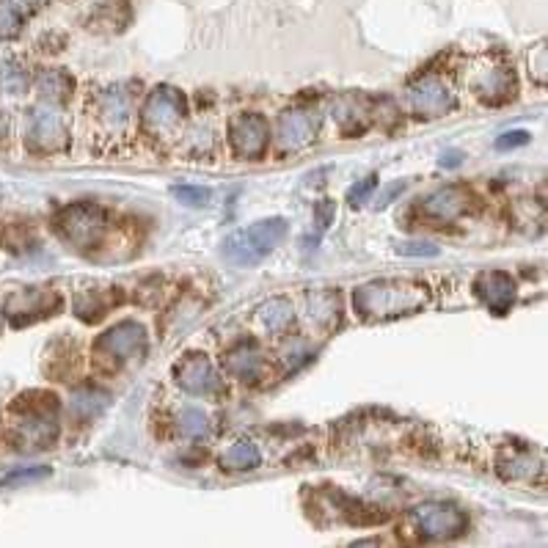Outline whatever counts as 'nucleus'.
Listing matches in <instances>:
<instances>
[{
  "label": "nucleus",
  "mask_w": 548,
  "mask_h": 548,
  "mask_svg": "<svg viewBox=\"0 0 548 548\" xmlns=\"http://www.w3.org/2000/svg\"><path fill=\"white\" fill-rule=\"evenodd\" d=\"M405 188H408V182H394V185H389V188L383 191V196H378V202H375V204H378V210H383L386 204H392L394 196H400Z\"/></svg>",
  "instance_id": "f704fd0d"
},
{
  "label": "nucleus",
  "mask_w": 548,
  "mask_h": 548,
  "mask_svg": "<svg viewBox=\"0 0 548 548\" xmlns=\"http://www.w3.org/2000/svg\"><path fill=\"white\" fill-rule=\"evenodd\" d=\"M146 328L135 320H122L113 328H108L105 334L97 336L94 342V356L108 364V370H119L122 364L141 358L146 353Z\"/></svg>",
  "instance_id": "6e6552de"
},
{
  "label": "nucleus",
  "mask_w": 548,
  "mask_h": 548,
  "mask_svg": "<svg viewBox=\"0 0 548 548\" xmlns=\"http://www.w3.org/2000/svg\"><path fill=\"white\" fill-rule=\"evenodd\" d=\"M50 474H53V471L47 469V466H25V469H14L0 480V488H23V485H31V482L47 480Z\"/></svg>",
  "instance_id": "cd10ccee"
},
{
  "label": "nucleus",
  "mask_w": 548,
  "mask_h": 548,
  "mask_svg": "<svg viewBox=\"0 0 548 548\" xmlns=\"http://www.w3.org/2000/svg\"><path fill=\"white\" fill-rule=\"evenodd\" d=\"M174 378L177 383L193 397H210L218 400L224 392V381L215 370V364L204 353H188V356L179 361L174 367Z\"/></svg>",
  "instance_id": "ddd939ff"
},
{
  "label": "nucleus",
  "mask_w": 548,
  "mask_h": 548,
  "mask_svg": "<svg viewBox=\"0 0 548 548\" xmlns=\"http://www.w3.org/2000/svg\"><path fill=\"white\" fill-rule=\"evenodd\" d=\"M23 31V12L14 0H0V42L14 39Z\"/></svg>",
  "instance_id": "bb28decb"
},
{
  "label": "nucleus",
  "mask_w": 548,
  "mask_h": 548,
  "mask_svg": "<svg viewBox=\"0 0 548 548\" xmlns=\"http://www.w3.org/2000/svg\"><path fill=\"white\" fill-rule=\"evenodd\" d=\"M105 405H108V394L97 392V389H83L72 397V414L78 416L80 422H89Z\"/></svg>",
  "instance_id": "393cba45"
},
{
  "label": "nucleus",
  "mask_w": 548,
  "mask_h": 548,
  "mask_svg": "<svg viewBox=\"0 0 548 548\" xmlns=\"http://www.w3.org/2000/svg\"><path fill=\"white\" fill-rule=\"evenodd\" d=\"M397 254H403V257H436L438 248L430 246V243H400Z\"/></svg>",
  "instance_id": "473e14b6"
},
{
  "label": "nucleus",
  "mask_w": 548,
  "mask_h": 548,
  "mask_svg": "<svg viewBox=\"0 0 548 548\" xmlns=\"http://www.w3.org/2000/svg\"><path fill=\"white\" fill-rule=\"evenodd\" d=\"M177 430H179V436H185V438L207 436V430H210L207 414L199 411V408H182L177 416Z\"/></svg>",
  "instance_id": "a878e982"
},
{
  "label": "nucleus",
  "mask_w": 548,
  "mask_h": 548,
  "mask_svg": "<svg viewBox=\"0 0 548 548\" xmlns=\"http://www.w3.org/2000/svg\"><path fill=\"white\" fill-rule=\"evenodd\" d=\"M441 166H444V168L460 166V152H447V155L441 157Z\"/></svg>",
  "instance_id": "c9c22d12"
},
{
  "label": "nucleus",
  "mask_w": 548,
  "mask_h": 548,
  "mask_svg": "<svg viewBox=\"0 0 548 548\" xmlns=\"http://www.w3.org/2000/svg\"><path fill=\"white\" fill-rule=\"evenodd\" d=\"M474 207H477V196L463 185H447L441 191L430 193L422 204L425 215L436 218V221H455V218L469 215Z\"/></svg>",
  "instance_id": "dca6fc26"
},
{
  "label": "nucleus",
  "mask_w": 548,
  "mask_h": 548,
  "mask_svg": "<svg viewBox=\"0 0 548 548\" xmlns=\"http://www.w3.org/2000/svg\"><path fill=\"white\" fill-rule=\"evenodd\" d=\"M353 306L361 320L386 323V320L422 312L427 306V287L408 279L370 281L353 292Z\"/></svg>",
  "instance_id": "f257e3e1"
},
{
  "label": "nucleus",
  "mask_w": 548,
  "mask_h": 548,
  "mask_svg": "<svg viewBox=\"0 0 548 548\" xmlns=\"http://www.w3.org/2000/svg\"><path fill=\"white\" fill-rule=\"evenodd\" d=\"M229 144L243 160H262L268 155L270 127L259 113H237L229 119Z\"/></svg>",
  "instance_id": "f8f14e48"
},
{
  "label": "nucleus",
  "mask_w": 548,
  "mask_h": 548,
  "mask_svg": "<svg viewBox=\"0 0 548 548\" xmlns=\"http://www.w3.org/2000/svg\"><path fill=\"white\" fill-rule=\"evenodd\" d=\"M336 218V204L334 199H320V202L314 204V221H317V229L325 232L328 226L334 224Z\"/></svg>",
  "instance_id": "7c9ffc66"
},
{
  "label": "nucleus",
  "mask_w": 548,
  "mask_h": 548,
  "mask_svg": "<svg viewBox=\"0 0 548 548\" xmlns=\"http://www.w3.org/2000/svg\"><path fill=\"white\" fill-rule=\"evenodd\" d=\"M0 331H3V312H0Z\"/></svg>",
  "instance_id": "58836bf2"
},
{
  "label": "nucleus",
  "mask_w": 548,
  "mask_h": 548,
  "mask_svg": "<svg viewBox=\"0 0 548 548\" xmlns=\"http://www.w3.org/2000/svg\"><path fill=\"white\" fill-rule=\"evenodd\" d=\"M284 237H287V221L284 218H265V221H257L248 229H240L235 235L226 237L224 254L229 262L251 268L268 257Z\"/></svg>",
  "instance_id": "7ed1b4c3"
},
{
  "label": "nucleus",
  "mask_w": 548,
  "mask_h": 548,
  "mask_svg": "<svg viewBox=\"0 0 548 548\" xmlns=\"http://www.w3.org/2000/svg\"><path fill=\"white\" fill-rule=\"evenodd\" d=\"M292 303L287 298H270L268 303H262L257 309L259 325L268 331V334H287L292 325Z\"/></svg>",
  "instance_id": "aec40b11"
},
{
  "label": "nucleus",
  "mask_w": 548,
  "mask_h": 548,
  "mask_svg": "<svg viewBox=\"0 0 548 548\" xmlns=\"http://www.w3.org/2000/svg\"><path fill=\"white\" fill-rule=\"evenodd\" d=\"M265 356H262V350H259L254 342H248V345L235 347L229 356H226V372L237 378V381L243 383H257L265 378Z\"/></svg>",
  "instance_id": "a211bd4d"
},
{
  "label": "nucleus",
  "mask_w": 548,
  "mask_h": 548,
  "mask_svg": "<svg viewBox=\"0 0 548 548\" xmlns=\"http://www.w3.org/2000/svg\"><path fill=\"white\" fill-rule=\"evenodd\" d=\"M174 199L185 207H207L210 204V188H199V185H174L171 188Z\"/></svg>",
  "instance_id": "c85d7f7f"
},
{
  "label": "nucleus",
  "mask_w": 548,
  "mask_h": 548,
  "mask_svg": "<svg viewBox=\"0 0 548 548\" xmlns=\"http://www.w3.org/2000/svg\"><path fill=\"white\" fill-rule=\"evenodd\" d=\"M69 144V130L61 113L39 105L28 111V122H25V146L36 152V155H53L61 152Z\"/></svg>",
  "instance_id": "9d476101"
},
{
  "label": "nucleus",
  "mask_w": 548,
  "mask_h": 548,
  "mask_svg": "<svg viewBox=\"0 0 548 548\" xmlns=\"http://www.w3.org/2000/svg\"><path fill=\"white\" fill-rule=\"evenodd\" d=\"M469 89L471 94L482 102V105H507L515 100V91H518V80L510 64L504 61H493V58H482L477 61L469 72Z\"/></svg>",
  "instance_id": "1a4fd4ad"
},
{
  "label": "nucleus",
  "mask_w": 548,
  "mask_h": 548,
  "mask_svg": "<svg viewBox=\"0 0 548 548\" xmlns=\"http://www.w3.org/2000/svg\"><path fill=\"white\" fill-rule=\"evenodd\" d=\"M529 75L535 83L546 86L548 80V58H546V45H537L535 53H529Z\"/></svg>",
  "instance_id": "c756f323"
},
{
  "label": "nucleus",
  "mask_w": 548,
  "mask_h": 548,
  "mask_svg": "<svg viewBox=\"0 0 548 548\" xmlns=\"http://www.w3.org/2000/svg\"><path fill=\"white\" fill-rule=\"evenodd\" d=\"M12 438L20 449H45L58 438V400L53 394L31 392L14 403Z\"/></svg>",
  "instance_id": "f03ea898"
},
{
  "label": "nucleus",
  "mask_w": 548,
  "mask_h": 548,
  "mask_svg": "<svg viewBox=\"0 0 548 548\" xmlns=\"http://www.w3.org/2000/svg\"><path fill=\"white\" fill-rule=\"evenodd\" d=\"M111 309V298L100 290H89L75 295V314L86 323H97Z\"/></svg>",
  "instance_id": "b1692460"
},
{
  "label": "nucleus",
  "mask_w": 548,
  "mask_h": 548,
  "mask_svg": "<svg viewBox=\"0 0 548 548\" xmlns=\"http://www.w3.org/2000/svg\"><path fill=\"white\" fill-rule=\"evenodd\" d=\"M524 144H529V133H524V130H513V133H504L496 138V149H499V152H504V149H515V146Z\"/></svg>",
  "instance_id": "72a5a7b5"
},
{
  "label": "nucleus",
  "mask_w": 548,
  "mask_h": 548,
  "mask_svg": "<svg viewBox=\"0 0 548 548\" xmlns=\"http://www.w3.org/2000/svg\"><path fill=\"white\" fill-rule=\"evenodd\" d=\"M23 3H28V6H36V3H39V0H23Z\"/></svg>",
  "instance_id": "4c0bfd02"
},
{
  "label": "nucleus",
  "mask_w": 548,
  "mask_h": 548,
  "mask_svg": "<svg viewBox=\"0 0 548 548\" xmlns=\"http://www.w3.org/2000/svg\"><path fill=\"white\" fill-rule=\"evenodd\" d=\"M56 229L69 246L78 251H94L111 229V215L102 210L100 204L80 202L64 207L56 218Z\"/></svg>",
  "instance_id": "20e7f679"
},
{
  "label": "nucleus",
  "mask_w": 548,
  "mask_h": 548,
  "mask_svg": "<svg viewBox=\"0 0 548 548\" xmlns=\"http://www.w3.org/2000/svg\"><path fill=\"white\" fill-rule=\"evenodd\" d=\"M334 119L339 124V133L345 138H356L367 127H370V108H367V100L364 97H356V94H345L334 102Z\"/></svg>",
  "instance_id": "f3484780"
},
{
  "label": "nucleus",
  "mask_w": 548,
  "mask_h": 548,
  "mask_svg": "<svg viewBox=\"0 0 548 548\" xmlns=\"http://www.w3.org/2000/svg\"><path fill=\"white\" fill-rule=\"evenodd\" d=\"M6 130V119H3V113H0V133Z\"/></svg>",
  "instance_id": "e433bc0d"
},
{
  "label": "nucleus",
  "mask_w": 548,
  "mask_h": 548,
  "mask_svg": "<svg viewBox=\"0 0 548 548\" xmlns=\"http://www.w3.org/2000/svg\"><path fill=\"white\" fill-rule=\"evenodd\" d=\"M477 298L482 301V306H488V312L493 314H507L513 309L515 295H518V287H515V279L504 270H485L477 276Z\"/></svg>",
  "instance_id": "2eb2a0df"
},
{
  "label": "nucleus",
  "mask_w": 548,
  "mask_h": 548,
  "mask_svg": "<svg viewBox=\"0 0 548 548\" xmlns=\"http://www.w3.org/2000/svg\"><path fill=\"white\" fill-rule=\"evenodd\" d=\"M188 116V100L185 94L171 86H157L149 91L144 108H141V127L152 138H174L182 130V122Z\"/></svg>",
  "instance_id": "39448f33"
},
{
  "label": "nucleus",
  "mask_w": 548,
  "mask_h": 548,
  "mask_svg": "<svg viewBox=\"0 0 548 548\" xmlns=\"http://www.w3.org/2000/svg\"><path fill=\"white\" fill-rule=\"evenodd\" d=\"M375 188H378V174H370V177L361 179L358 185H353V188L347 191V202L356 207V204L364 202V199H367V196H370V193L375 191Z\"/></svg>",
  "instance_id": "2f4dec72"
},
{
  "label": "nucleus",
  "mask_w": 548,
  "mask_h": 548,
  "mask_svg": "<svg viewBox=\"0 0 548 548\" xmlns=\"http://www.w3.org/2000/svg\"><path fill=\"white\" fill-rule=\"evenodd\" d=\"M408 102H411V111L419 119H438V116H444L458 105V94H455L452 83L444 75L433 72V75H425V78L411 83Z\"/></svg>",
  "instance_id": "9b49d317"
},
{
  "label": "nucleus",
  "mask_w": 548,
  "mask_h": 548,
  "mask_svg": "<svg viewBox=\"0 0 548 548\" xmlns=\"http://www.w3.org/2000/svg\"><path fill=\"white\" fill-rule=\"evenodd\" d=\"M75 89V78L64 72V69H47L39 75L36 80V91H39V97L47 105H61V102L69 100V94Z\"/></svg>",
  "instance_id": "6ab92c4d"
},
{
  "label": "nucleus",
  "mask_w": 548,
  "mask_h": 548,
  "mask_svg": "<svg viewBox=\"0 0 548 548\" xmlns=\"http://www.w3.org/2000/svg\"><path fill=\"white\" fill-rule=\"evenodd\" d=\"M320 130V119L312 111H284L276 124V144L281 152H301L312 144Z\"/></svg>",
  "instance_id": "4468645a"
},
{
  "label": "nucleus",
  "mask_w": 548,
  "mask_h": 548,
  "mask_svg": "<svg viewBox=\"0 0 548 548\" xmlns=\"http://www.w3.org/2000/svg\"><path fill=\"white\" fill-rule=\"evenodd\" d=\"M218 463H221L224 471H251L262 463V455H259L257 444L251 438H240V441H235L232 447L226 449Z\"/></svg>",
  "instance_id": "412c9836"
},
{
  "label": "nucleus",
  "mask_w": 548,
  "mask_h": 548,
  "mask_svg": "<svg viewBox=\"0 0 548 548\" xmlns=\"http://www.w3.org/2000/svg\"><path fill=\"white\" fill-rule=\"evenodd\" d=\"M411 524L419 540L425 543H444L455 537L466 535L469 515L460 510L458 504L449 502H425L411 510Z\"/></svg>",
  "instance_id": "0eeeda50"
},
{
  "label": "nucleus",
  "mask_w": 548,
  "mask_h": 548,
  "mask_svg": "<svg viewBox=\"0 0 548 548\" xmlns=\"http://www.w3.org/2000/svg\"><path fill=\"white\" fill-rule=\"evenodd\" d=\"M31 86V72L23 61L17 58H3L0 61V91L6 94H25Z\"/></svg>",
  "instance_id": "5701e85b"
},
{
  "label": "nucleus",
  "mask_w": 548,
  "mask_h": 548,
  "mask_svg": "<svg viewBox=\"0 0 548 548\" xmlns=\"http://www.w3.org/2000/svg\"><path fill=\"white\" fill-rule=\"evenodd\" d=\"M499 471L504 480H532L535 474V463H532V449L510 447L504 449L499 458Z\"/></svg>",
  "instance_id": "4be33fe9"
},
{
  "label": "nucleus",
  "mask_w": 548,
  "mask_h": 548,
  "mask_svg": "<svg viewBox=\"0 0 548 548\" xmlns=\"http://www.w3.org/2000/svg\"><path fill=\"white\" fill-rule=\"evenodd\" d=\"M133 83H113L94 94L89 116L100 138H119L133 122Z\"/></svg>",
  "instance_id": "423d86ee"
}]
</instances>
